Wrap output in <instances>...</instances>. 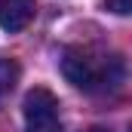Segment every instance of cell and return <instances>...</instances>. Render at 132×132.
<instances>
[{
	"instance_id": "2",
	"label": "cell",
	"mask_w": 132,
	"mask_h": 132,
	"mask_svg": "<svg viewBox=\"0 0 132 132\" xmlns=\"http://www.w3.org/2000/svg\"><path fill=\"white\" fill-rule=\"evenodd\" d=\"M25 132H62L59 101L43 86L31 89L25 98Z\"/></svg>"
},
{
	"instance_id": "7",
	"label": "cell",
	"mask_w": 132,
	"mask_h": 132,
	"mask_svg": "<svg viewBox=\"0 0 132 132\" xmlns=\"http://www.w3.org/2000/svg\"><path fill=\"white\" fill-rule=\"evenodd\" d=\"M129 132H132V129H129Z\"/></svg>"
},
{
	"instance_id": "5",
	"label": "cell",
	"mask_w": 132,
	"mask_h": 132,
	"mask_svg": "<svg viewBox=\"0 0 132 132\" xmlns=\"http://www.w3.org/2000/svg\"><path fill=\"white\" fill-rule=\"evenodd\" d=\"M104 6L117 15H132V0H104Z\"/></svg>"
},
{
	"instance_id": "1",
	"label": "cell",
	"mask_w": 132,
	"mask_h": 132,
	"mask_svg": "<svg viewBox=\"0 0 132 132\" xmlns=\"http://www.w3.org/2000/svg\"><path fill=\"white\" fill-rule=\"evenodd\" d=\"M62 74L83 92H114L123 80V62L111 52L71 46L62 55Z\"/></svg>"
},
{
	"instance_id": "4",
	"label": "cell",
	"mask_w": 132,
	"mask_h": 132,
	"mask_svg": "<svg viewBox=\"0 0 132 132\" xmlns=\"http://www.w3.org/2000/svg\"><path fill=\"white\" fill-rule=\"evenodd\" d=\"M19 74H22V68H19L15 59L0 55V108H3V101L12 95V89H15V83H19Z\"/></svg>"
},
{
	"instance_id": "6",
	"label": "cell",
	"mask_w": 132,
	"mask_h": 132,
	"mask_svg": "<svg viewBox=\"0 0 132 132\" xmlns=\"http://www.w3.org/2000/svg\"><path fill=\"white\" fill-rule=\"evenodd\" d=\"M86 132H108V129H101V126H92V129H86Z\"/></svg>"
},
{
	"instance_id": "3",
	"label": "cell",
	"mask_w": 132,
	"mask_h": 132,
	"mask_svg": "<svg viewBox=\"0 0 132 132\" xmlns=\"http://www.w3.org/2000/svg\"><path fill=\"white\" fill-rule=\"evenodd\" d=\"M34 19V0H0V28L9 34L25 31Z\"/></svg>"
}]
</instances>
